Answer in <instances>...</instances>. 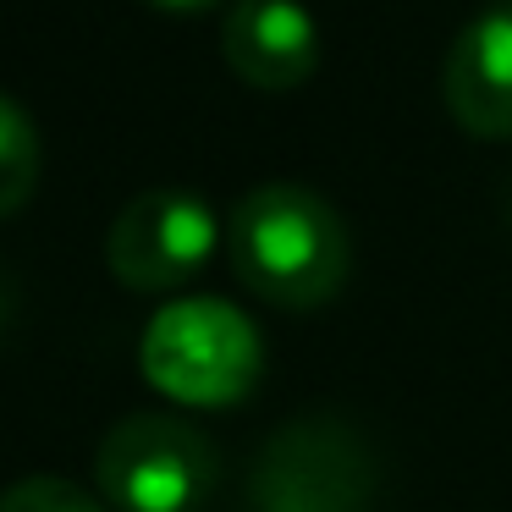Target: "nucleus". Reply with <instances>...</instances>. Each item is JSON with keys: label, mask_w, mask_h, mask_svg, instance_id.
<instances>
[{"label": "nucleus", "mask_w": 512, "mask_h": 512, "mask_svg": "<svg viewBox=\"0 0 512 512\" xmlns=\"http://www.w3.org/2000/svg\"><path fill=\"white\" fill-rule=\"evenodd\" d=\"M94 479L116 512H193L221 479V452L188 419L127 413L105 430Z\"/></svg>", "instance_id": "4"}, {"label": "nucleus", "mask_w": 512, "mask_h": 512, "mask_svg": "<svg viewBox=\"0 0 512 512\" xmlns=\"http://www.w3.org/2000/svg\"><path fill=\"white\" fill-rule=\"evenodd\" d=\"M375 496V446L336 413L287 419L248 468V507L254 512H375Z\"/></svg>", "instance_id": "3"}, {"label": "nucleus", "mask_w": 512, "mask_h": 512, "mask_svg": "<svg viewBox=\"0 0 512 512\" xmlns=\"http://www.w3.org/2000/svg\"><path fill=\"white\" fill-rule=\"evenodd\" d=\"M441 100L468 138H512V6L479 12L446 50Z\"/></svg>", "instance_id": "7"}, {"label": "nucleus", "mask_w": 512, "mask_h": 512, "mask_svg": "<svg viewBox=\"0 0 512 512\" xmlns=\"http://www.w3.org/2000/svg\"><path fill=\"white\" fill-rule=\"evenodd\" d=\"M221 221L199 193L155 188L122 204L105 232V265L133 292H177L210 265Z\"/></svg>", "instance_id": "5"}, {"label": "nucleus", "mask_w": 512, "mask_h": 512, "mask_svg": "<svg viewBox=\"0 0 512 512\" xmlns=\"http://www.w3.org/2000/svg\"><path fill=\"white\" fill-rule=\"evenodd\" d=\"M138 364L149 386L182 408H232L259 386L265 347L243 309L221 298H177L149 320Z\"/></svg>", "instance_id": "2"}, {"label": "nucleus", "mask_w": 512, "mask_h": 512, "mask_svg": "<svg viewBox=\"0 0 512 512\" xmlns=\"http://www.w3.org/2000/svg\"><path fill=\"white\" fill-rule=\"evenodd\" d=\"M39 188V127L12 94H0V221L17 215Z\"/></svg>", "instance_id": "8"}, {"label": "nucleus", "mask_w": 512, "mask_h": 512, "mask_svg": "<svg viewBox=\"0 0 512 512\" xmlns=\"http://www.w3.org/2000/svg\"><path fill=\"white\" fill-rule=\"evenodd\" d=\"M232 270L254 298L276 309H320L347 287L353 237L331 199L298 182H265L243 193L226 226Z\"/></svg>", "instance_id": "1"}, {"label": "nucleus", "mask_w": 512, "mask_h": 512, "mask_svg": "<svg viewBox=\"0 0 512 512\" xmlns=\"http://www.w3.org/2000/svg\"><path fill=\"white\" fill-rule=\"evenodd\" d=\"M0 512H105V507L72 479L34 474V479H17L12 490H0Z\"/></svg>", "instance_id": "9"}, {"label": "nucleus", "mask_w": 512, "mask_h": 512, "mask_svg": "<svg viewBox=\"0 0 512 512\" xmlns=\"http://www.w3.org/2000/svg\"><path fill=\"white\" fill-rule=\"evenodd\" d=\"M221 56L237 83L287 94L320 72V23L298 0H237L221 28Z\"/></svg>", "instance_id": "6"}, {"label": "nucleus", "mask_w": 512, "mask_h": 512, "mask_svg": "<svg viewBox=\"0 0 512 512\" xmlns=\"http://www.w3.org/2000/svg\"><path fill=\"white\" fill-rule=\"evenodd\" d=\"M155 6H166V12H210L221 0H155Z\"/></svg>", "instance_id": "10"}]
</instances>
